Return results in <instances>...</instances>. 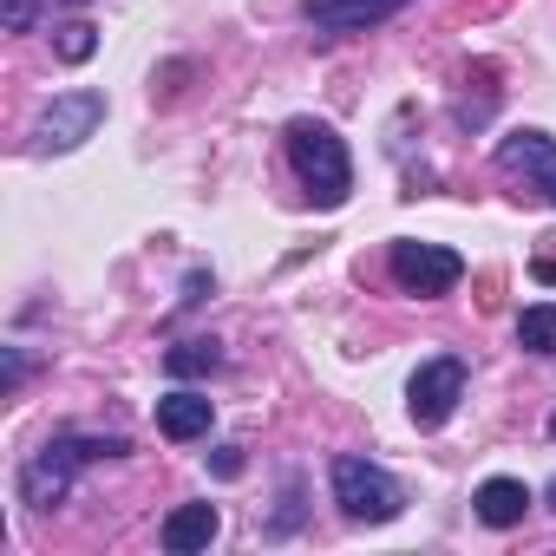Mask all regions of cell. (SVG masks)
<instances>
[{"label": "cell", "instance_id": "19", "mask_svg": "<svg viewBox=\"0 0 556 556\" xmlns=\"http://www.w3.org/2000/svg\"><path fill=\"white\" fill-rule=\"evenodd\" d=\"M543 504H549V510H556V478H549V484H543Z\"/></svg>", "mask_w": 556, "mask_h": 556}, {"label": "cell", "instance_id": "7", "mask_svg": "<svg viewBox=\"0 0 556 556\" xmlns=\"http://www.w3.org/2000/svg\"><path fill=\"white\" fill-rule=\"evenodd\" d=\"M458 400H465V361H458V354H432V361L406 380V413H413L419 432L445 426V419L458 413Z\"/></svg>", "mask_w": 556, "mask_h": 556}, {"label": "cell", "instance_id": "18", "mask_svg": "<svg viewBox=\"0 0 556 556\" xmlns=\"http://www.w3.org/2000/svg\"><path fill=\"white\" fill-rule=\"evenodd\" d=\"M530 275H536V282H556V262H549V255H536V262H530Z\"/></svg>", "mask_w": 556, "mask_h": 556}, {"label": "cell", "instance_id": "17", "mask_svg": "<svg viewBox=\"0 0 556 556\" xmlns=\"http://www.w3.org/2000/svg\"><path fill=\"white\" fill-rule=\"evenodd\" d=\"M21 380H27V354L8 348V393H21Z\"/></svg>", "mask_w": 556, "mask_h": 556}, {"label": "cell", "instance_id": "11", "mask_svg": "<svg viewBox=\"0 0 556 556\" xmlns=\"http://www.w3.org/2000/svg\"><path fill=\"white\" fill-rule=\"evenodd\" d=\"M530 504H536V491H530L523 478H484V484H478V497H471L478 523H491V530L523 523V510H530Z\"/></svg>", "mask_w": 556, "mask_h": 556}, {"label": "cell", "instance_id": "8", "mask_svg": "<svg viewBox=\"0 0 556 556\" xmlns=\"http://www.w3.org/2000/svg\"><path fill=\"white\" fill-rule=\"evenodd\" d=\"M406 8H413V0H302L308 27H315V34H328V40H348V34H374V27L400 21Z\"/></svg>", "mask_w": 556, "mask_h": 556}, {"label": "cell", "instance_id": "12", "mask_svg": "<svg viewBox=\"0 0 556 556\" xmlns=\"http://www.w3.org/2000/svg\"><path fill=\"white\" fill-rule=\"evenodd\" d=\"M216 367H223V348H216L210 334L164 348V374H170V380H203V374H216Z\"/></svg>", "mask_w": 556, "mask_h": 556}, {"label": "cell", "instance_id": "14", "mask_svg": "<svg viewBox=\"0 0 556 556\" xmlns=\"http://www.w3.org/2000/svg\"><path fill=\"white\" fill-rule=\"evenodd\" d=\"M92 53H99V27H92V21H66V27H60V60L86 66Z\"/></svg>", "mask_w": 556, "mask_h": 556}, {"label": "cell", "instance_id": "10", "mask_svg": "<svg viewBox=\"0 0 556 556\" xmlns=\"http://www.w3.org/2000/svg\"><path fill=\"white\" fill-rule=\"evenodd\" d=\"M216 530H223V510H216V504H177V510L164 517L157 543H164L170 556H197V549L216 543Z\"/></svg>", "mask_w": 556, "mask_h": 556}, {"label": "cell", "instance_id": "16", "mask_svg": "<svg viewBox=\"0 0 556 556\" xmlns=\"http://www.w3.org/2000/svg\"><path fill=\"white\" fill-rule=\"evenodd\" d=\"M242 471V445H216V478H236Z\"/></svg>", "mask_w": 556, "mask_h": 556}, {"label": "cell", "instance_id": "1", "mask_svg": "<svg viewBox=\"0 0 556 556\" xmlns=\"http://www.w3.org/2000/svg\"><path fill=\"white\" fill-rule=\"evenodd\" d=\"M131 445L118 439V432H53V439H40L34 452H27V465H21V504L27 510H53V504H66V491H73V478L86 471V465H99V458H125Z\"/></svg>", "mask_w": 556, "mask_h": 556}, {"label": "cell", "instance_id": "5", "mask_svg": "<svg viewBox=\"0 0 556 556\" xmlns=\"http://www.w3.org/2000/svg\"><path fill=\"white\" fill-rule=\"evenodd\" d=\"M491 170H497L504 184H523L536 203L556 210V138H549V131H536V125L504 131L497 151H491Z\"/></svg>", "mask_w": 556, "mask_h": 556}, {"label": "cell", "instance_id": "15", "mask_svg": "<svg viewBox=\"0 0 556 556\" xmlns=\"http://www.w3.org/2000/svg\"><path fill=\"white\" fill-rule=\"evenodd\" d=\"M0 27H8V34H34L40 27V0H0Z\"/></svg>", "mask_w": 556, "mask_h": 556}, {"label": "cell", "instance_id": "9", "mask_svg": "<svg viewBox=\"0 0 556 556\" xmlns=\"http://www.w3.org/2000/svg\"><path fill=\"white\" fill-rule=\"evenodd\" d=\"M210 426H216V400H203V393H190V387H177V393L157 400V432H164L170 445L210 439Z\"/></svg>", "mask_w": 556, "mask_h": 556}, {"label": "cell", "instance_id": "2", "mask_svg": "<svg viewBox=\"0 0 556 556\" xmlns=\"http://www.w3.org/2000/svg\"><path fill=\"white\" fill-rule=\"evenodd\" d=\"M282 151H289V164H295L308 203H321V210H341V203H348V190H354V157H348V138H341L328 118H289Z\"/></svg>", "mask_w": 556, "mask_h": 556}, {"label": "cell", "instance_id": "3", "mask_svg": "<svg viewBox=\"0 0 556 556\" xmlns=\"http://www.w3.org/2000/svg\"><path fill=\"white\" fill-rule=\"evenodd\" d=\"M328 484H334V504H341L354 523H393V517L406 510V484H400L387 465L361 458V452H334Z\"/></svg>", "mask_w": 556, "mask_h": 556}, {"label": "cell", "instance_id": "4", "mask_svg": "<svg viewBox=\"0 0 556 556\" xmlns=\"http://www.w3.org/2000/svg\"><path fill=\"white\" fill-rule=\"evenodd\" d=\"M105 125V92H60L40 118H34V131H27V151L34 157H66V151H79L92 131Z\"/></svg>", "mask_w": 556, "mask_h": 556}, {"label": "cell", "instance_id": "13", "mask_svg": "<svg viewBox=\"0 0 556 556\" xmlns=\"http://www.w3.org/2000/svg\"><path fill=\"white\" fill-rule=\"evenodd\" d=\"M517 348L536 361H556V302H536L517 315Z\"/></svg>", "mask_w": 556, "mask_h": 556}, {"label": "cell", "instance_id": "21", "mask_svg": "<svg viewBox=\"0 0 556 556\" xmlns=\"http://www.w3.org/2000/svg\"><path fill=\"white\" fill-rule=\"evenodd\" d=\"M73 8H86V0H73Z\"/></svg>", "mask_w": 556, "mask_h": 556}, {"label": "cell", "instance_id": "20", "mask_svg": "<svg viewBox=\"0 0 556 556\" xmlns=\"http://www.w3.org/2000/svg\"><path fill=\"white\" fill-rule=\"evenodd\" d=\"M549 439H556V413H549Z\"/></svg>", "mask_w": 556, "mask_h": 556}, {"label": "cell", "instance_id": "6", "mask_svg": "<svg viewBox=\"0 0 556 556\" xmlns=\"http://www.w3.org/2000/svg\"><path fill=\"white\" fill-rule=\"evenodd\" d=\"M387 275H393L406 295L439 302V295H452L465 282V255L445 249V242H393L387 249Z\"/></svg>", "mask_w": 556, "mask_h": 556}]
</instances>
